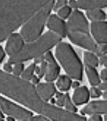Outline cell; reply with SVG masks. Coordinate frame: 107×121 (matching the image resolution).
Instances as JSON below:
<instances>
[{
  "label": "cell",
  "instance_id": "cell-45",
  "mask_svg": "<svg viewBox=\"0 0 107 121\" xmlns=\"http://www.w3.org/2000/svg\"><path fill=\"white\" fill-rule=\"evenodd\" d=\"M3 119H0V121H3Z\"/></svg>",
  "mask_w": 107,
  "mask_h": 121
},
{
  "label": "cell",
  "instance_id": "cell-24",
  "mask_svg": "<svg viewBox=\"0 0 107 121\" xmlns=\"http://www.w3.org/2000/svg\"><path fill=\"white\" fill-rule=\"evenodd\" d=\"M99 46H98L96 54L98 55L102 56L105 55L107 53V45L106 44H100Z\"/></svg>",
  "mask_w": 107,
  "mask_h": 121
},
{
  "label": "cell",
  "instance_id": "cell-1",
  "mask_svg": "<svg viewBox=\"0 0 107 121\" xmlns=\"http://www.w3.org/2000/svg\"><path fill=\"white\" fill-rule=\"evenodd\" d=\"M42 0H0V43L43 7Z\"/></svg>",
  "mask_w": 107,
  "mask_h": 121
},
{
  "label": "cell",
  "instance_id": "cell-11",
  "mask_svg": "<svg viewBox=\"0 0 107 121\" xmlns=\"http://www.w3.org/2000/svg\"><path fill=\"white\" fill-rule=\"evenodd\" d=\"M91 31L96 41L100 44H106L107 41V24L103 21L93 22L91 24Z\"/></svg>",
  "mask_w": 107,
  "mask_h": 121
},
{
  "label": "cell",
  "instance_id": "cell-15",
  "mask_svg": "<svg viewBox=\"0 0 107 121\" xmlns=\"http://www.w3.org/2000/svg\"><path fill=\"white\" fill-rule=\"evenodd\" d=\"M37 92L40 97L45 101H48L56 92V88L52 83H43L38 84Z\"/></svg>",
  "mask_w": 107,
  "mask_h": 121
},
{
  "label": "cell",
  "instance_id": "cell-42",
  "mask_svg": "<svg viewBox=\"0 0 107 121\" xmlns=\"http://www.w3.org/2000/svg\"><path fill=\"white\" fill-rule=\"evenodd\" d=\"M4 116L3 114H2L1 112L0 111V119H2L3 118H4Z\"/></svg>",
  "mask_w": 107,
  "mask_h": 121
},
{
  "label": "cell",
  "instance_id": "cell-22",
  "mask_svg": "<svg viewBox=\"0 0 107 121\" xmlns=\"http://www.w3.org/2000/svg\"><path fill=\"white\" fill-rule=\"evenodd\" d=\"M64 106H65L67 109L69 111L72 112H76L77 111L76 108L75 106L71 102L68 94H66L65 95V99Z\"/></svg>",
  "mask_w": 107,
  "mask_h": 121
},
{
  "label": "cell",
  "instance_id": "cell-14",
  "mask_svg": "<svg viewBox=\"0 0 107 121\" xmlns=\"http://www.w3.org/2000/svg\"><path fill=\"white\" fill-rule=\"evenodd\" d=\"M77 1L78 8L88 10L100 9L106 7L107 0H78Z\"/></svg>",
  "mask_w": 107,
  "mask_h": 121
},
{
  "label": "cell",
  "instance_id": "cell-5",
  "mask_svg": "<svg viewBox=\"0 0 107 121\" xmlns=\"http://www.w3.org/2000/svg\"><path fill=\"white\" fill-rule=\"evenodd\" d=\"M54 4V1L51 3L25 23L20 32L23 39L27 42L30 43L39 38Z\"/></svg>",
  "mask_w": 107,
  "mask_h": 121
},
{
  "label": "cell",
  "instance_id": "cell-36",
  "mask_svg": "<svg viewBox=\"0 0 107 121\" xmlns=\"http://www.w3.org/2000/svg\"><path fill=\"white\" fill-rule=\"evenodd\" d=\"M5 56V53L3 49L1 46H0V63L3 60Z\"/></svg>",
  "mask_w": 107,
  "mask_h": 121
},
{
  "label": "cell",
  "instance_id": "cell-38",
  "mask_svg": "<svg viewBox=\"0 0 107 121\" xmlns=\"http://www.w3.org/2000/svg\"><path fill=\"white\" fill-rule=\"evenodd\" d=\"M69 4L71 7L75 8H77V1L75 0H70L69 1Z\"/></svg>",
  "mask_w": 107,
  "mask_h": 121
},
{
  "label": "cell",
  "instance_id": "cell-33",
  "mask_svg": "<svg viewBox=\"0 0 107 121\" xmlns=\"http://www.w3.org/2000/svg\"><path fill=\"white\" fill-rule=\"evenodd\" d=\"M101 78L103 81H106L107 80V70L105 69L102 70L101 73Z\"/></svg>",
  "mask_w": 107,
  "mask_h": 121
},
{
  "label": "cell",
  "instance_id": "cell-31",
  "mask_svg": "<svg viewBox=\"0 0 107 121\" xmlns=\"http://www.w3.org/2000/svg\"><path fill=\"white\" fill-rule=\"evenodd\" d=\"M102 117L101 116L98 114H94L92 116L90 117L89 119V121H102Z\"/></svg>",
  "mask_w": 107,
  "mask_h": 121
},
{
  "label": "cell",
  "instance_id": "cell-44",
  "mask_svg": "<svg viewBox=\"0 0 107 121\" xmlns=\"http://www.w3.org/2000/svg\"><path fill=\"white\" fill-rule=\"evenodd\" d=\"M105 120H106V121H107V115H105Z\"/></svg>",
  "mask_w": 107,
  "mask_h": 121
},
{
  "label": "cell",
  "instance_id": "cell-23",
  "mask_svg": "<svg viewBox=\"0 0 107 121\" xmlns=\"http://www.w3.org/2000/svg\"><path fill=\"white\" fill-rule=\"evenodd\" d=\"M71 8L67 5H65L58 10V14L59 16L63 19H66L71 15Z\"/></svg>",
  "mask_w": 107,
  "mask_h": 121
},
{
  "label": "cell",
  "instance_id": "cell-18",
  "mask_svg": "<svg viewBox=\"0 0 107 121\" xmlns=\"http://www.w3.org/2000/svg\"><path fill=\"white\" fill-rule=\"evenodd\" d=\"M87 15L88 18L93 22L103 21L106 18L105 12L100 9L88 10Z\"/></svg>",
  "mask_w": 107,
  "mask_h": 121
},
{
  "label": "cell",
  "instance_id": "cell-13",
  "mask_svg": "<svg viewBox=\"0 0 107 121\" xmlns=\"http://www.w3.org/2000/svg\"><path fill=\"white\" fill-rule=\"evenodd\" d=\"M83 114H104L107 112V102L105 101H97L91 102L81 111Z\"/></svg>",
  "mask_w": 107,
  "mask_h": 121
},
{
  "label": "cell",
  "instance_id": "cell-21",
  "mask_svg": "<svg viewBox=\"0 0 107 121\" xmlns=\"http://www.w3.org/2000/svg\"><path fill=\"white\" fill-rule=\"evenodd\" d=\"M36 66L34 64H32L22 74V77L25 80L32 79L33 76V73L35 70Z\"/></svg>",
  "mask_w": 107,
  "mask_h": 121
},
{
  "label": "cell",
  "instance_id": "cell-20",
  "mask_svg": "<svg viewBox=\"0 0 107 121\" xmlns=\"http://www.w3.org/2000/svg\"><path fill=\"white\" fill-rule=\"evenodd\" d=\"M84 60L85 64L91 65L94 67L98 66V59L95 55L92 53L85 52L84 54Z\"/></svg>",
  "mask_w": 107,
  "mask_h": 121
},
{
  "label": "cell",
  "instance_id": "cell-29",
  "mask_svg": "<svg viewBox=\"0 0 107 121\" xmlns=\"http://www.w3.org/2000/svg\"><path fill=\"white\" fill-rule=\"evenodd\" d=\"M67 3L66 0H58V2L55 5H54L53 8L55 11L59 10L63 7Z\"/></svg>",
  "mask_w": 107,
  "mask_h": 121
},
{
  "label": "cell",
  "instance_id": "cell-17",
  "mask_svg": "<svg viewBox=\"0 0 107 121\" xmlns=\"http://www.w3.org/2000/svg\"><path fill=\"white\" fill-rule=\"evenodd\" d=\"M85 70L91 85L96 86L99 84L100 78L96 70L94 67L85 64Z\"/></svg>",
  "mask_w": 107,
  "mask_h": 121
},
{
  "label": "cell",
  "instance_id": "cell-12",
  "mask_svg": "<svg viewBox=\"0 0 107 121\" xmlns=\"http://www.w3.org/2000/svg\"><path fill=\"white\" fill-rule=\"evenodd\" d=\"M45 58L48 62L45 79L47 81L51 82L58 77L60 72V67L51 52H48L45 56Z\"/></svg>",
  "mask_w": 107,
  "mask_h": 121
},
{
  "label": "cell",
  "instance_id": "cell-9",
  "mask_svg": "<svg viewBox=\"0 0 107 121\" xmlns=\"http://www.w3.org/2000/svg\"><path fill=\"white\" fill-rule=\"evenodd\" d=\"M47 21V25L48 28L61 37H65L67 35V24L58 16L52 15L48 18Z\"/></svg>",
  "mask_w": 107,
  "mask_h": 121
},
{
  "label": "cell",
  "instance_id": "cell-26",
  "mask_svg": "<svg viewBox=\"0 0 107 121\" xmlns=\"http://www.w3.org/2000/svg\"><path fill=\"white\" fill-rule=\"evenodd\" d=\"M48 63L46 61H44L42 62L41 67L39 68V72L38 74L40 78H42L46 73L47 69Z\"/></svg>",
  "mask_w": 107,
  "mask_h": 121
},
{
  "label": "cell",
  "instance_id": "cell-30",
  "mask_svg": "<svg viewBox=\"0 0 107 121\" xmlns=\"http://www.w3.org/2000/svg\"><path fill=\"white\" fill-rule=\"evenodd\" d=\"M30 120L32 121H48L49 120L45 117L41 116H36L33 117H32Z\"/></svg>",
  "mask_w": 107,
  "mask_h": 121
},
{
  "label": "cell",
  "instance_id": "cell-7",
  "mask_svg": "<svg viewBox=\"0 0 107 121\" xmlns=\"http://www.w3.org/2000/svg\"><path fill=\"white\" fill-rule=\"evenodd\" d=\"M68 32L89 33L88 21L82 12L76 10L69 16L67 24Z\"/></svg>",
  "mask_w": 107,
  "mask_h": 121
},
{
  "label": "cell",
  "instance_id": "cell-37",
  "mask_svg": "<svg viewBox=\"0 0 107 121\" xmlns=\"http://www.w3.org/2000/svg\"><path fill=\"white\" fill-rule=\"evenodd\" d=\"M99 89L100 90H106L107 89V83L106 82L101 83L99 86Z\"/></svg>",
  "mask_w": 107,
  "mask_h": 121
},
{
  "label": "cell",
  "instance_id": "cell-6",
  "mask_svg": "<svg viewBox=\"0 0 107 121\" xmlns=\"http://www.w3.org/2000/svg\"><path fill=\"white\" fill-rule=\"evenodd\" d=\"M0 108L4 113L17 120L28 121L32 117V112L0 96Z\"/></svg>",
  "mask_w": 107,
  "mask_h": 121
},
{
  "label": "cell",
  "instance_id": "cell-39",
  "mask_svg": "<svg viewBox=\"0 0 107 121\" xmlns=\"http://www.w3.org/2000/svg\"><path fill=\"white\" fill-rule=\"evenodd\" d=\"M32 79L33 82L35 84H37L39 82V79L36 76L33 75Z\"/></svg>",
  "mask_w": 107,
  "mask_h": 121
},
{
  "label": "cell",
  "instance_id": "cell-3",
  "mask_svg": "<svg viewBox=\"0 0 107 121\" xmlns=\"http://www.w3.org/2000/svg\"><path fill=\"white\" fill-rule=\"evenodd\" d=\"M61 39V37L55 33L47 32L36 40L24 45L19 53L11 57L9 63L11 64L21 63L43 55Z\"/></svg>",
  "mask_w": 107,
  "mask_h": 121
},
{
  "label": "cell",
  "instance_id": "cell-27",
  "mask_svg": "<svg viewBox=\"0 0 107 121\" xmlns=\"http://www.w3.org/2000/svg\"><path fill=\"white\" fill-rule=\"evenodd\" d=\"M16 65L14 67L13 69L15 74L16 75H19L21 74L23 71L24 66L21 63H16Z\"/></svg>",
  "mask_w": 107,
  "mask_h": 121
},
{
  "label": "cell",
  "instance_id": "cell-43",
  "mask_svg": "<svg viewBox=\"0 0 107 121\" xmlns=\"http://www.w3.org/2000/svg\"><path fill=\"white\" fill-rule=\"evenodd\" d=\"M51 102L52 103H55V99H52L51 100Z\"/></svg>",
  "mask_w": 107,
  "mask_h": 121
},
{
  "label": "cell",
  "instance_id": "cell-35",
  "mask_svg": "<svg viewBox=\"0 0 107 121\" xmlns=\"http://www.w3.org/2000/svg\"><path fill=\"white\" fill-rule=\"evenodd\" d=\"M10 63H8L5 64L4 66V69L7 72H12L13 70L12 68Z\"/></svg>",
  "mask_w": 107,
  "mask_h": 121
},
{
  "label": "cell",
  "instance_id": "cell-28",
  "mask_svg": "<svg viewBox=\"0 0 107 121\" xmlns=\"http://www.w3.org/2000/svg\"><path fill=\"white\" fill-rule=\"evenodd\" d=\"M91 96L92 98H97L99 97L102 94L101 91L99 89L95 87L91 88L90 90Z\"/></svg>",
  "mask_w": 107,
  "mask_h": 121
},
{
  "label": "cell",
  "instance_id": "cell-41",
  "mask_svg": "<svg viewBox=\"0 0 107 121\" xmlns=\"http://www.w3.org/2000/svg\"><path fill=\"white\" fill-rule=\"evenodd\" d=\"M107 92L106 91L104 93V94L103 95V97H104V98H105V99H107Z\"/></svg>",
  "mask_w": 107,
  "mask_h": 121
},
{
  "label": "cell",
  "instance_id": "cell-10",
  "mask_svg": "<svg viewBox=\"0 0 107 121\" xmlns=\"http://www.w3.org/2000/svg\"><path fill=\"white\" fill-rule=\"evenodd\" d=\"M24 46V39L21 35L17 33L12 34L9 37L6 44V50L11 56L19 53Z\"/></svg>",
  "mask_w": 107,
  "mask_h": 121
},
{
  "label": "cell",
  "instance_id": "cell-8",
  "mask_svg": "<svg viewBox=\"0 0 107 121\" xmlns=\"http://www.w3.org/2000/svg\"><path fill=\"white\" fill-rule=\"evenodd\" d=\"M89 33L68 32L67 35L69 39L73 43L96 53L98 46Z\"/></svg>",
  "mask_w": 107,
  "mask_h": 121
},
{
  "label": "cell",
  "instance_id": "cell-32",
  "mask_svg": "<svg viewBox=\"0 0 107 121\" xmlns=\"http://www.w3.org/2000/svg\"><path fill=\"white\" fill-rule=\"evenodd\" d=\"M99 63L101 65H104L106 67L107 66V57L106 55L101 56V57L100 58V60H99Z\"/></svg>",
  "mask_w": 107,
  "mask_h": 121
},
{
  "label": "cell",
  "instance_id": "cell-16",
  "mask_svg": "<svg viewBox=\"0 0 107 121\" xmlns=\"http://www.w3.org/2000/svg\"><path fill=\"white\" fill-rule=\"evenodd\" d=\"M89 92L87 88L83 86L76 89L73 94V99L77 105L87 103L89 98Z\"/></svg>",
  "mask_w": 107,
  "mask_h": 121
},
{
  "label": "cell",
  "instance_id": "cell-34",
  "mask_svg": "<svg viewBox=\"0 0 107 121\" xmlns=\"http://www.w3.org/2000/svg\"><path fill=\"white\" fill-rule=\"evenodd\" d=\"M45 59V56L43 55L39 56L36 58L35 62L36 63L42 62L44 61V60Z\"/></svg>",
  "mask_w": 107,
  "mask_h": 121
},
{
  "label": "cell",
  "instance_id": "cell-4",
  "mask_svg": "<svg viewBox=\"0 0 107 121\" xmlns=\"http://www.w3.org/2000/svg\"><path fill=\"white\" fill-rule=\"evenodd\" d=\"M56 56L68 75L79 80L82 78L83 67L81 61L71 45L61 43L57 45Z\"/></svg>",
  "mask_w": 107,
  "mask_h": 121
},
{
  "label": "cell",
  "instance_id": "cell-19",
  "mask_svg": "<svg viewBox=\"0 0 107 121\" xmlns=\"http://www.w3.org/2000/svg\"><path fill=\"white\" fill-rule=\"evenodd\" d=\"M56 85L60 90L66 91L69 90L71 86V80L66 75H61L58 79Z\"/></svg>",
  "mask_w": 107,
  "mask_h": 121
},
{
  "label": "cell",
  "instance_id": "cell-40",
  "mask_svg": "<svg viewBox=\"0 0 107 121\" xmlns=\"http://www.w3.org/2000/svg\"><path fill=\"white\" fill-rule=\"evenodd\" d=\"M79 84L78 82L77 81H75L73 82L72 84V86L73 88H77L79 86Z\"/></svg>",
  "mask_w": 107,
  "mask_h": 121
},
{
  "label": "cell",
  "instance_id": "cell-25",
  "mask_svg": "<svg viewBox=\"0 0 107 121\" xmlns=\"http://www.w3.org/2000/svg\"><path fill=\"white\" fill-rule=\"evenodd\" d=\"M57 100L55 101V103L58 106H63L64 104L65 95L59 92H57L56 95Z\"/></svg>",
  "mask_w": 107,
  "mask_h": 121
},
{
  "label": "cell",
  "instance_id": "cell-2",
  "mask_svg": "<svg viewBox=\"0 0 107 121\" xmlns=\"http://www.w3.org/2000/svg\"><path fill=\"white\" fill-rule=\"evenodd\" d=\"M0 93L37 112L43 100L33 84L0 70Z\"/></svg>",
  "mask_w": 107,
  "mask_h": 121
}]
</instances>
